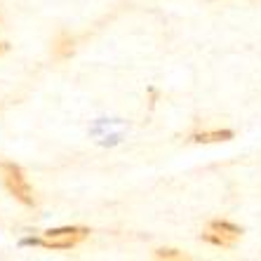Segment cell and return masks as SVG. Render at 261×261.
I'll list each match as a JSON object with an SVG mask.
<instances>
[{"mask_svg": "<svg viewBox=\"0 0 261 261\" xmlns=\"http://www.w3.org/2000/svg\"><path fill=\"white\" fill-rule=\"evenodd\" d=\"M87 236H90V228H85V226H64V228H55V231H45L40 238H31L26 243L45 249H71L83 240H87Z\"/></svg>", "mask_w": 261, "mask_h": 261, "instance_id": "1", "label": "cell"}, {"mask_svg": "<svg viewBox=\"0 0 261 261\" xmlns=\"http://www.w3.org/2000/svg\"><path fill=\"white\" fill-rule=\"evenodd\" d=\"M0 176H3V184L10 195H14V200H19L21 205L31 207L36 205V195L31 189L29 179H26L24 170L14 163H0Z\"/></svg>", "mask_w": 261, "mask_h": 261, "instance_id": "2", "label": "cell"}, {"mask_svg": "<svg viewBox=\"0 0 261 261\" xmlns=\"http://www.w3.org/2000/svg\"><path fill=\"white\" fill-rule=\"evenodd\" d=\"M240 236H243V231L231 221H224V219L210 221L207 228L202 231V240H207L210 245H217V247H233L240 240Z\"/></svg>", "mask_w": 261, "mask_h": 261, "instance_id": "3", "label": "cell"}, {"mask_svg": "<svg viewBox=\"0 0 261 261\" xmlns=\"http://www.w3.org/2000/svg\"><path fill=\"white\" fill-rule=\"evenodd\" d=\"M233 139L231 129H202V132L191 134L193 144H219V141H228Z\"/></svg>", "mask_w": 261, "mask_h": 261, "instance_id": "4", "label": "cell"}, {"mask_svg": "<svg viewBox=\"0 0 261 261\" xmlns=\"http://www.w3.org/2000/svg\"><path fill=\"white\" fill-rule=\"evenodd\" d=\"M73 49H75V40L68 38V36H61L59 40L55 43V55L61 57V59H64V57H71Z\"/></svg>", "mask_w": 261, "mask_h": 261, "instance_id": "5", "label": "cell"}, {"mask_svg": "<svg viewBox=\"0 0 261 261\" xmlns=\"http://www.w3.org/2000/svg\"><path fill=\"white\" fill-rule=\"evenodd\" d=\"M155 259H176V261H181V259H189V256L184 254V252H179V249H155Z\"/></svg>", "mask_w": 261, "mask_h": 261, "instance_id": "6", "label": "cell"}, {"mask_svg": "<svg viewBox=\"0 0 261 261\" xmlns=\"http://www.w3.org/2000/svg\"><path fill=\"white\" fill-rule=\"evenodd\" d=\"M7 49H10V45H7V43H3V40H0V55H5Z\"/></svg>", "mask_w": 261, "mask_h": 261, "instance_id": "7", "label": "cell"}]
</instances>
